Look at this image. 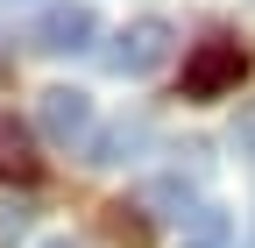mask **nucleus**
Masks as SVG:
<instances>
[{"instance_id": "obj_1", "label": "nucleus", "mask_w": 255, "mask_h": 248, "mask_svg": "<svg viewBox=\"0 0 255 248\" xmlns=\"http://www.w3.org/2000/svg\"><path fill=\"white\" fill-rule=\"evenodd\" d=\"M241 78H248V50L241 43H227V36H213V43H199L184 57V100H227V92H241Z\"/></svg>"}, {"instance_id": "obj_2", "label": "nucleus", "mask_w": 255, "mask_h": 248, "mask_svg": "<svg viewBox=\"0 0 255 248\" xmlns=\"http://www.w3.org/2000/svg\"><path fill=\"white\" fill-rule=\"evenodd\" d=\"M156 64H170V21H156V14L128 21L121 36L107 43V71L114 78H149Z\"/></svg>"}, {"instance_id": "obj_3", "label": "nucleus", "mask_w": 255, "mask_h": 248, "mask_svg": "<svg viewBox=\"0 0 255 248\" xmlns=\"http://www.w3.org/2000/svg\"><path fill=\"white\" fill-rule=\"evenodd\" d=\"M43 135L57 142V149H85L92 135V92H78V85H50L43 92Z\"/></svg>"}, {"instance_id": "obj_4", "label": "nucleus", "mask_w": 255, "mask_h": 248, "mask_svg": "<svg viewBox=\"0 0 255 248\" xmlns=\"http://www.w3.org/2000/svg\"><path fill=\"white\" fill-rule=\"evenodd\" d=\"M92 36H100V14H92L85 0H50L28 43H36V50H50V57H64V50H85Z\"/></svg>"}, {"instance_id": "obj_5", "label": "nucleus", "mask_w": 255, "mask_h": 248, "mask_svg": "<svg viewBox=\"0 0 255 248\" xmlns=\"http://www.w3.org/2000/svg\"><path fill=\"white\" fill-rule=\"evenodd\" d=\"M142 142H149V114H121L114 128H100V135H92V142L78 149V156H85L92 170H107V163H128Z\"/></svg>"}, {"instance_id": "obj_6", "label": "nucleus", "mask_w": 255, "mask_h": 248, "mask_svg": "<svg viewBox=\"0 0 255 248\" xmlns=\"http://www.w3.org/2000/svg\"><path fill=\"white\" fill-rule=\"evenodd\" d=\"M234 213L227 206H191L184 213V234H177V248H234Z\"/></svg>"}, {"instance_id": "obj_7", "label": "nucleus", "mask_w": 255, "mask_h": 248, "mask_svg": "<svg viewBox=\"0 0 255 248\" xmlns=\"http://www.w3.org/2000/svg\"><path fill=\"white\" fill-rule=\"evenodd\" d=\"M36 177V149H28V128L14 114H0V184H28Z\"/></svg>"}, {"instance_id": "obj_8", "label": "nucleus", "mask_w": 255, "mask_h": 248, "mask_svg": "<svg viewBox=\"0 0 255 248\" xmlns=\"http://www.w3.org/2000/svg\"><path fill=\"white\" fill-rule=\"evenodd\" d=\"M107 227H114L121 248H149V220H142V206H128V199H121V206L107 213Z\"/></svg>"}, {"instance_id": "obj_9", "label": "nucleus", "mask_w": 255, "mask_h": 248, "mask_svg": "<svg viewBox=\"0 0 255 248\" xmlns=\"http://www.w3.org/2000/svg\"><path fill=\"white\" fill-rule=\"evenodd\" d=\"M234 149H241V156H248V163H255V107L241 114V128H234Z\"/></svg>"}, {"instance_id": "obj_10", "label": "nucleus", "mask_w": 255, "mask_h": 248, "mask_svg": "<svg viewBox=\"0 0 255 248\" xmlns=\"http://www.w3.org/2000/svg\"><path fill=\"white\" fill-rule=\"evenodd\" d=\"M36 248H85V241H71V234H50V241H36Z\"/></svg>"}]
</instances>
